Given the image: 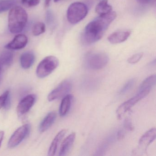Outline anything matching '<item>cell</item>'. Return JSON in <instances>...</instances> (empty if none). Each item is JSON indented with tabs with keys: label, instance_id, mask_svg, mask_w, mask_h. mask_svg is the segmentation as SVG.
<instances>
[{
	"label": "cell",
	"instance_id": "6da1fadb",
	"mask_svg": "<svg viewBox=\"0 0 156 156\" xmlns=\"http://www.w3.org/2000/svg\"><path fill=\"white\" fill-rule=\"evenodd\" d=\"M116 17V12L111 11L108 14L99 15L90 22L83 32L82 39L84 43L91 44L99 41Z\"/></svg>",
	"mask_w": 156,
	"mask_h": 156
},
{
	"label": "cell",
	"instance_id": "7a4b0ae2",
	"mask_svg": "<svg viewBox=\"0 0 156 156\" xmlns=\"http://www.w3.org/2000/svg\"><path fill=\"white\" fill-rule=\"evenodd\" d=\"M28 20V14L24 9L20 6H13L9 12L8 26L10 32L13 34L21 32Z\"/></svg>",
	"mask_w": 156,
	"mask_h": 156
},
{
	"label": "cell",
	"instance_id": "3957f363",
	"mask_svg": "<svg viewBox=\"0 0 156 156\" xmlns=\"http://www.w3.org/2000/svg\"><path fill=\"white\" fill-rule=\"evenodd\" d=\"M88 8L82 2L72 3L67 11V19L71 24H75L83 20L87 15Z\"/></svg>",
	"mask_w": 156,
	"mask_h": 156
},
{
	"label": "cell",
	"instance_id": "277c9868",
	"mask_svg": "<svg viewBox=\"0 0 156 156\" xmlns=\"http://www.w3.org/2000/svg\"><path fill=\"white\" fill-rule=\"evenodd\" d=\"M108 61L109 58L105 53L91 52L86 56L85 64L86 67L91 70H100L107 65Z\"/></svg>",
	"mask_w": 156,
	"mask_h": 156
},
{
	"label": "cell",
	"instance_id": "5b68a950",
	"mask_svg": "<svg viewBox=\"0 0 156 156\" xmlns=\"http://www.w3.org/2000/svg\"><path fill=\"white\" fill-rule=\"evenodd\" d=\"M59 64V60L55 56H47L38 65L36 74L39 78H44L51 74L58 67Z\"/></svg>",
	"mask_w": 156,
	"mask_h": 156
},
{
	"label": "cell",
	"instance_id": "8992f818",
	"mask_svg": "<svg viewBox=\"0 0 156 156\" xmlns=\"http://www.w3.org/2000/svg\"><path fill=\"white\" fill-rule=\"evenodd\" d=\"M149 93V91L147 90H138L136 95L124 102L118 108L116 111L118 118L119 119H121L126 112L129 110L139 101L146 97Z\"/></svg>",
	"mask_w": 156,
	"mask_h": 156
},
{
	"label": "cell",
	"instance_id": "52a82bcc",
	"mask_svg": "<svg viewBox=\"0 0 156 156\" xmlns=\"http://www.w3.org/2000/svg\"><path fill=\"white\" fill-rule=\"evenodd\" d=\"M30 126L29 124L23 125L13 133L8 142L9 148L12 149L20 145L30 133Z\"/></svg>",
	"mask_w": 156,
	"mask_h": 156
},
{
	"label": "cell",
	"instance_id": "ba28073f",
	"mask_svg": "<svg viewBox=\"0 0 156 156\" xmlns=\"http://www.w3.org/2000/svg\"><path fill=\"white\" fill-rule=\"evenodd\" d=\"M72 87V83L70 80H64L49 94L48 100L52 101L65 96L70 92Z\"/></svg>",
	"mask_w": 156,
	"mask_h": 156
},
{
	"label": "cell",
	"instance_id": "9c48e42d",
	"mask_svg": "<svg viewBox=\"0 0 156 156\" xmlns=\"http://www.w3.org/2000/svg\"><path fill=\"white\" fill-rule=\"evenodd\" d=\"M36 99V96L34 94H29L23 98L17 106L18 115L21 116L28 113L33 106Z\"/></svg>",
	"mask_w": 156,
	"mask_h": 156
},
{
	"label": "cell",
	"instance_id": "30bf717a",
	"mask_svg": "<svg viewBox=\"0 0 156 156\" xmlns=\"http://www.w3.org/2000/svg\"><path fill=\"white\" fill-rule=\"evenodd\" d=\"M156 129L155 128L146 132L140 138L139 142V151L145 152L150 144L156 138Z\"/></svg>",
	"mask_w": 156,
	"mask_h": 156
},
{
	"label": "cell",
	"instance_id": "8fae6325",
	"mask_svg": "<svg viewBox=\"0 0 156 156\" xmlns=\"http://www.w3.org/2000/svg\"><path fill=\"white\" fill-rule=\"evenodd\" d=\"M28 42L27 36L23 34H18L11 41L5 45V48L10 50H21L27 45Z\"/></svg>",
	"mask_w": 156,
	"mask_h": 156
},
{
	"label": "cell",
	"instance_id": "7c38bea8",
	"mask_svg": "<svg viewBox=\"0 0 156 156\" xmlns=\"http://www.w3.org/2000/svg\"><path fill=\"white\" fill-rule=\"evenodd\" d=\"M130 34V31L115 32L108 36V40L112 44L121 43L127 40Z\"/></svg>",
	"mask_w": 156,
	"mask_h": 156
},
{
	"label": "cell",
	"instance_id": "4fadbf2b",
	"mask_svg": "<svg viewBox=\"0 0 156 156\" xmlns=\"http://www.w3.org/2000/svg\"><path fill=\"white\" fill-rule=\"evenodd\" d=\"M56 118V113L55 111L50 112L43 119L39 126L40 132H44L48 130L54 123Z\"/></svg>",
	"mask_w": 156,
	"mask_h": 156
},
{
	"label": "cell",
	"instance_id": "5bb4252c",
	"mask_svg": "<svg viewBox=\"0 0 156 156\" xmlns=\"http://www.w3.org/2000/svg\"><path fill=\"white\" fill-rule=\"evenodd\" d=\"M66 132H67L66 129H62L60 132H58V134L55 137L49 148V151H48V156H53L55 155L58 145L65 136Z\"/></svg>",
	"mask_w": 156,
	"mask_h": 156
},
{
	"label": "cell",
	"instance_id": "9a60e30c",
	"mask_svg": "<svg viewBox=\"0 0 156 156\" xmlns=\"http://www.w3.org/2000/svg\"><path fill=\"white\" fill-rule=\"evenodd\" d=\"M75 138V133H72L65 139L60 148L59 156H65L67 154L74 142Z\"/></svg>",
	"mask_w": 156,
	"mask_h": 156
},
{
	"label": "cell",
	"instance_id": "2e32d148",
	"mask_svg": "<svg viewBox=\"0 0 156 156\" xmlns=\"http://www.w3.org/2000/svg\"><path fill=\"white\" fill-rule=\"evenodd\" d=\"M35 55L31 51L25 52L21 55L20 64L22 67L28 69L31 67L35 61Z\"/></svg>",
	"mask_w": 156,
	"mask_h": 156
},
{
	"label": "cell",
	"instance_id": "e0dca14e",
	"mask_svg": "<svg viewBox=\"0 0 156 156\" xmlns=\"http://www.w3.org/2000/svg\"><path fill=\"white\" fill-rule=\"evenodd\" d=\"M73 96L71 94L66 95L62 100L59 108V114L62 117L67 115L70 110L73 101Z\"/></svg>",
	"mask_w": 156,
	"mask_h": 156
},
{
	"label": "cell",
	"instance_id": "ac0fdd59",
	"mask_svg": "<svg viewBox=\"0 0 156 156\" xmlns=\"http://www.w3.org/2000/svg\"><path fill=\"white\" fill-rule=\"evenodd\" d=\"M14 54L11 51H3L0 55V64L2 66L9 67L13 63Z\"/></svg>",
	"mask_w": 156,
	"mask_h": 156
},
{
	"label": "cell",
	"instance_id": "d6986e66",
	"mask_svg": "<svg viewBox=\"0 0 156 156\" xmlns=\"http://www.w3.org/2000/svg\"><path fill=\"white\" fill-rule=\"evenodd\" d=\"M95 11L99 15H105L112 11V7L107 0H102L96 7Z\"/></svg>",
	"mask_w": 156,
	"mask_h": 156
},
{
	"label": "cell",
	"instance_id": "ffe728a7",
	"mask_svg": "<svg viewBox=\"0 0 156 156\" xmlns=\"http://www.w3.org/2000/svg\"><path fill=\"white\" fill-rule=\"evenodd\" d=\"M45 30L46 26L44 23H36L33 27L32 34L34 36H39L44 33Z\"/></svg>",
	"mask_w": 156,
	"mask_h": 156
},
{
	"label": "cell",
	"instance_id": "44dd1931",
	"mask_svg": "<svg viewBox=\"0 0 156 156\" xmlns=\"http://www.w3.org/2000/svg\"><path fill=\"white\" fill-rule=\"evenodd\" d=\"M14 0H3L0 1V13L7 11L14 6Z\"/></svg>",
	"mask_w": 156,
	"mask_h": 156
},
{
	"label": "cell",
	"instance_id": "7402d4cb",
	"mask_svg": "<svg viewBox=\"0 0 156 156\" xmlns=\"http://www.w3.org/2000/svg\"><path fill=\"white\" fill-rule=\"evenodd\" d=\"M135 83V79H130L129 81H128V82L126 83V84L122 87V89L119 91V95H123L125 94L126 93H127V92L132 88Z\"/></svg>",
	"mask_w": 156,
	"mask_h": 156
},
{
	"label": "cell",
	"instance_id": "603a6c76",
	"mask_svg": "<svg viewBox=\"0 0 156 156\" xmlns=\"http://www.w3.org/2000/svg\"><path fill=\"white\" fill-rule=\"evenodd\" d=\"M41 0H21L22 4L27 8L35 7L39 5Z\"/></svg>",
	"mask_w": 156,
	"mask_h": 156
},
{
	"label": "cell",
	"instance_id": "cb8c5ba5",
	"mask_svg": "<svg viewBox=\"0 0 156 156\" xmlns=\"http://www.w3.org/2000/svg\"><path fill=\"white\" fill-rule=\"evenodd\" d=\"M143 55V53L140 52L136 54L129 57L128 59V62L131 64L136 63L139 62L140 60L141 59Z\"/></svg>",
	"mask_w": 156,
	"mask_h": 156
},
{
	"label": "cell",
	"instance_id": "d4e9b609",
	"mask_svg": "<svg viewBox=\"0 0 156 156\" xmlns=\"http://www.w3.org/2000/svg\"><path fill=\"white\" fill-rule=\"evenodd\" d=\"M10 95V92L9 90H7L4 92L2 95L0 96V109L2 107H4L6 104L7 98Z\"/></svg>",
	"mask_w": 156,
	"mask_h": 156
},
{
	"label": "cell",
	"instance_id": "484cf974",
	"mask_svg": "<svg viewBox=\"0 0 156 156\" xmlns=\"http://www.w3.org/2000/svg\"><path fill=\"white\" fill-rule=\"evenodd\" d=\"M124 126L126 129H128L129 130H132L134 129L132 123H131L130 119L128 118L126 119H125V121H124Z\"/></svg>",
	"mask_w": 156,
	"mask_h": 156
},
{
	"label": "cell",
	"instance_id": "4316f807",
	"mask_svg": "<svg viewBox=\"0 0 156 156\" xmlns=\"http://www.w3.org/2000/svg\"><path fill=\"white\" fill-rule=\"evenodd\" d=\"M124 132L122 130H119L118 132L117 137L119 140L122 139L124 136Z\"/></svg>",
	"mask_w": 156,
	"mask_h": 156
},
{
	"label": "cell",
	"instance_id": "83f0119b",
	"mask_svg": "<svg viewBox=\"0 0 156 156\" xmlns=\"http://www.w3.org/2000/svg\"><path fill=\"white\" fill-rule=\"evenodd\" d=\"M153 0H137V1L140 4H147L152 2Z\"/></svg>",
	"mask_w": 156,
	"mask_h": 156
},
{
	"label": "cell",
	"instance_id": "f1b7e54d",
	"mask_svg": "<svg viewBox=\"0 0 156 156\" xmlns=\"http://www.w3.org/2000/svg\"><path fill=\"white\" fill-rule=\"evenodd\" d=\"M4 132L3 131H0V147L1 146L2 143V140L3 139L4 137Z\"/></svg>",
	"mask_w": 156,
	"mask_h": 156
},
{
	"label": "cell",
	"instance_id": "f546056e",
	"mask_svg": "<svg viewBox=\"0 0 156 156\" xmlns=\"http://www.w3.org/2000/svg\"><path fill=\"white\" fill-rule=\"evenodd\" d=\"M51 0H44V7L45 8H48L50 6Z\"/></svg>",
	"mask_w": 156,
	"mask_h": 156
},
{
	"label": "cell",
	"instance_id": "4dcf8cb0",
	"mask_svg": "<svg viewBox=\"0 0 156 156\" xmlns=\"http://www.w3.org/2000/svg\"><path fill=\"white\" fill-rule=\"evenodd\" d=\"M2 66L0 64V78H1V74Z\"/></svg>",
	"mask_w": 156,
	"mask_h": 156
},
{
	"label": "cell",
	"instance_id": "1f68e13d",
	"mask_svg": "<svg viewBox=\"0 0 156 156\" xmlns=\"http://www.w3.org/2000/svg\"><path fill=\"white\" fill-rule=\"evenodd\" d=\"M59 1H60V0H54V2H59Z\"/></svg>",
	"mask_w": 156,
	"mask_h": 156
}]
</instances>
